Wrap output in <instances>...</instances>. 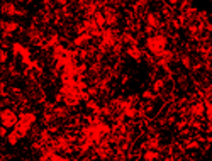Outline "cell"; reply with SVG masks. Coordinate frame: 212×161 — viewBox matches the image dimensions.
Returning a JSON list of instances; mask_svg holds the SVG:
<instances>
[{
  "label": "cell",
  "instance_id": "cell-1",
  "mask_svg": "<svg viewBox=\"0 0 212 161\" xmlns=\"http://www.w3.org/2000/svg\"><path fill=\"white\" fill-rule=\"evenodd\" d=\"M168 43L170 41H168V38H166L165 34L156 32V34H151V36H148V38L144 39V48H146V51H148L149 55L158 58L168 49Z\"/></svg>",
  "mask_w": 212,
  "mask_h": 161
},
{
  "label": "cell",
  "instance_id": "cell-2",
  "mask_svg": "<svg viewBox=\"0 0 212 161\" xmlns=\"http://www.w3.org/2000/svg\"><path fill=\"white\" fill-rule=\"evenodd\" d=\"M19 122V114L14 107H3L2 109V126L5 129H14Z\"/></svg>",
  "mask_w": 212,
  "mask_h": 161
}]
</instances>
